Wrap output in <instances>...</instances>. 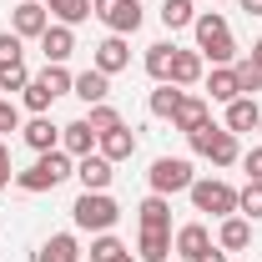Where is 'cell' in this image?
I'll return each instance as SVG.
<instances>
[{"instance_id":"obj_22","label":"cell","mask_w":262,"mask_h":262,"mask_svg":"<svg viewBox=\"0 0 262 262\" xmlns=\"http://www.w3.org/2000/svg\"><path fill=\"white\" fill-rule=\"evenodd\" d=\"M35 262H81V242H76V232H56V237H46L40 252H35Z\"/></svg>"},{"instance_id":"obj_27","label":"cell","mask_w":262,"mask_h":262,"mask_svg":"<svg viewBox=\"0 0 262 262\" xmlns=\"http://www.w3.org/2000/svg\"><path fill=\"white\" fill-rule=\"evenodd\" d=\"M207 101H217V106L237 101V76H232V66H212V76H207Z\"/></svg>"},{"instance_id":"obj_23","label":"cell","mask_w":262,"mask_h":262,"mask_svg":"<svg viewBox=\"0 0 262 262\" xmlns=\"http://www.w3.org/2000/svg\"><path fill=\"white\" fill-rule=\"evenodd\" d=\"M182 96H187L182 86H171V81H157V91L146 96V106H151V116H157V121H171V116H177V106H182Z\"/></svg>"},{"instance_id":"obj_14","label":"cell","mask_w":262,"mask_h":262,"mask_svg":"<svg viewBox=\"0 0 262 262\" xmlns=\"http://www.w3.org/2000/svg\"><path fill=\"white\" fill-rule=\"evenodd\" d=\"M20 136H26V146H31L35 157H40V151H56V146H61V126H56L51 116H31V121L20 126Z\"/></svg>"},{"instance_id":"obj_26","label":"cell","mask_w":262,"mask_h":262,"mask_svg":"<svg viewBox=\"0 0 262 262\" xmlns=\"http://www.w3.org/2000/svg\"><path fill=\"white\" fill-rule=\"evenodd\" d=\"M46 10H51V20L56 26H81V20H91V0H46Z\"/></svg>"},{"instance_id":"obj_39","label":"cell","mask_w":262,"mask_h":262,"mask_svg":"<svg viewBox=\"0 0 262 262\" xmlns=\"http://www.w3.org/2000/svg\"><path fill=\"white\" fill-rule=\"evenodd\" d=\"M10 182H15V171H10V146L0 141V192H5Z\"/></svg>"},{"instance_id":"obj_28","label":"cell","mask_w":262,"mask_h":262,"mask_svg":"<svg viewBox=\"0 0 262 262\" xmlns=\"http://www.w3.org/2000/svg\"><path fill=\"white\" fill-rule=\"evenodd\" d=\"M136 222H141V227H171V202H166L162 192H151L136 207Z\"/></svg>"},{"instance_id":"obj_38","label":"cell","mask_w":262,"mask_h":262,"mask_svg":"<svg viewBox=\"0 0 262 262\" xmlns=\"http://www.w3.org/2000/svg\"><path fill=\"white\" fill-rule=\"evenodd\" d=\"M242 171H247V182H262V141L252 151H242Z\"/></svg>"},{"instance_id":"obj_10","label":"cell","mask_w":262,"mask_h":262,"mask_svg":"<svg viewBox=\"0 0 262 262\" xmlns=\"http://www.w3.org/2000/svg\"><path fill=\"white\" fill-rule=\"evenodd\" d=\"M76 177H81V192H111V182H116V162H106L101 151L76 157Z\"/></svg>"},{"instance_id":"obj_44","label":"cell","mask_w":262,"mask_h":262,"mask_svg":"<svg viewBox=\"0 0 262 262\" xmlns=\"http://www.w3.org/2000/svg\"><path fill=\"white\" fill-rule=\"evenodd\" d=\"M121 262H136V257H121Z\"/></svg>"},{"instance_id":"obj_24","label":"cell","mask_w":262,"mask_h":262,"mask_svg":"<svg viewBox=\"0 0 262 262\" xmlns=\"http://www.w3.org/2000/svg\"><path fill=\"white\" fill-rule=\"evenodd\" d=\"M171 56H177V46H171V40H157V46H146V56H141L146 76H151V81H171Z\"/></svg>"},{"instance_id":"obj_19","label":"cell","mask_w":262,"mask_h":262,"mask_svg":"<svg viewBox=\"0 0 262 262\" xmlns=\"http://www.w3.org/2000/svg\"><path fill=\"white\" fill-rule=\"evenodd\" d=\"M61 151H71V157H91V151H96V131H91L86 116L61 126Z\"/></svg>"},{"instance_id":"obj_13","label":"cell","mask_w":262,"mask_h":262,"mask_svg":"<svg viewBox=\"0 0 262 262\" xmlns=\"http://www.w3.org/2000/svg\"><path fill=\"white\" fill-rule=\"evenodd\" d=\"M96 151L106 157V162H131V157H136V131H131V126L101 131V136H96Z\"/></svg>"},{"instance_id":"obj_17","label":"cell","mask_w":262,"mask_h":262,"mask_svg":"<svg viewBox=\"0 0 262 262\" xmlns=\"http://www.w3.org/2000/svg\"><path fill=\"white\" fill-rule=\"evenodd\" d=\"M257 121H262L257 96H237V101H227V121H222V126H227L232 136H242V131H257Z\"/></svg>"},{"instance_id":"obj_15","label":"cell","mask_w":262,"mask_h":262,"mask_svg":"<svg viewBox=\"0 0 262 262\" xmlns=\"http://www.w3.org/2000/svg\"><path fill=\"white\" fill-rule=\"evenodd\" d=\"M207 106H212L207 96H182V106H177V116H171V131L192 136L196 126H207V121H212V111H207Z\"/></svg>"},{"instance_id":"obj_1","label":"cell","mask_w":262,"mask_h":262,"mask_svg":"<svg viewBox=\"0 0 262 262\" xmlns=\"http://www.w3.org/2000/svg\"><path fill=\"white\" fill-rule=\"evenodd\" d=\"M66 177H76V157L56 146V151H40L26 171H15V187H20L26 196H40V192H56Z\"/></svg>"},{"instance_id":"obj_18","label":"cell","mask_w":262,"mask_h":262,"mask_svg":"<svg viewBox=\"0 0 262 262\" xmlns=\"http://www.w3.org/2000/svg\"><path fill=\"white\" fill-rule=\"evenodd\" d=\"M202 76H207L202 51H182V46H177V56H171V86H182V91H187V86H196Z\"/></svg>"},{"instance_id":"obj_9","label":"cell","mask_w":262,"mask_h":262,"mask_svg":"<svg viewBox=\"0 0 262 262\" xmlns=\"http://www.w3.org/2000/svg\"><path fill=\"white\" fill-rule=\"evenodd\" d=\"M51 26V10H46V0H20L15 10H10V31L20 35V40H40Z\"/></svg>"},{"instance_id":"obj_36","label":"cell","mask_w":262,"mask_h":262,"mask_svg":"<svg viewBox=\"0 0 262 262\" xmlns=\"http://www.w3.org/2000/svg\"><path fill=\"white\" fill-rule=\"evenodd\" d=\"M20 56H26V51H20V35H15V31H0V66H15Z\"/></svg>"},{"instance_id":"obj_31","label":"cell","mask_w":262,"mask_h":262,"mask_svg":"<svg viewBox=\"0 0 262 262\" xmlns=\"http://www.w3.org/2000/svg\"><path fill=\"white\" fill-rule=\"evenodd\" d=\"M232 76H237V96H257V91H262V71L247 61V56L232 61Z\"/></svg>"},{"instance_id":"obj_7","label":"cell","mask_w":262,"mask_h":262,"mask_svg":"<svg viewBox=\"0 0 262 262\" xmlns=\"http://www.w3.org/2000/svg\"><path fill=\"white\" fill-rule=\"evenodd\" d=\"M146 182H151V192L177 196V192H192L196 171H192V162H187V157H157V162H151V171H146Z\"/></svg>"},{"instance_id":"obj_16","label":"cell","mask_w":262,"mask_h":262,"mask_svg":"<svg viewBox=\"0 0 262 262\" xmlns=\"http://www.w3.org/2000/svg\"><path fill=\"white\" fill-rule=\"evenodd\" d=\"M136 257L141 262H171V227H141Z\"/></svg>"},{"instance_id":"obj_8","label":"cell","mask_w":262,"mask_h":262,"mask_svg":"<svg viewBox=\"0 0 262 262\" xmlns=\"http://www.w3.org/2000/svg\"><path fill=\"white\" fill-rule=\"evenodd\" d=\"M171 252L182 262H207L212 252H217V242H212V232L202 227V222H187V227L171 232Z\"/></svg>"},{"instance_id":"obj_40","label":"cell","mask_w":262,"mask_h":262,"mask_svg":"<svg viewBox=\"0 0 262 262\" xmlns=\"http://www.w3.org/2000/svg\"><path fill=\"white\" fill-rule=\"evenodd\" d=\"M237 5H242L247 15H262V0H237Z\"/></svg>"},{"instance_id":"obj_2","label":"cell","mask_w":262,"mask_h":262,"mask_svg":"<svg viewBox=\"0 0 262 262\" xmlns=\"http://www.w3.org/2000/svg\"><path fill=\"white\" fill-rule=\"evenodd\" d=\"M192 31H196V51H202V61H212V66H232V61H237V40H232L222 10H202V15L192 20Z\"/></svg>"},{"instance_id":"obj_35","label":"cell","mask_w":262,"mask_h":262,"mask_svg":"<svg viewBox=\"0 0 262 262\" xmlns=\"http://www.w3.org/2000/svg\"><path fill=\"white\" fill-rule=\"evenodd\" d=\"M40 76H46V86H51V91H56V101H61V96H71V81H76V76H71V71H66V66H46V71H40Z\"/></svg>"},{"instance_id":"obj_42","label":"cell","mask_w":262,"mask_h":262,"mask_svg":"<svg viewBox=\"0 0 262 262\" xmlns=\"http://www.w3.org/2000/svg\"><path fill=\"white\" fill-rule=\"evenodd\" d=\"M207 262H227V252H222V247H217V252H212V257H207Z\"/></svg>"},{"instance_id":"obj_4","label":"cell","mask_w":262,"mask_h":262,"mask_svg":"<svg viewBox=\"0 0 262 262\" xmlns=\"http://www.w3.org/2000/svg\"><path fill=\"white\" fill-rule=\"evenodd\" d=\"M187 141H192V151H196V157H207L212 166H232V162H242V146H237V136H232L227 126H217V121L196 126Z\"/></svg>"},{"instance_id":"obj_21","label":"cell","mask_w":262,"mask_h":262,"mask_svg":"<svg viewBox=\"0 0 262 262\" xmlns=\"http://www.w3.org/2000/svg\"><path fill=\"white\" fill-rule=\"evenodd\" d=\"M247 242H252V222H247L242 212L222 217V227H217V247H222V252H242Z\"/></svg>"},{"instance_id":"obj_43","label":"cell","mask_w":262,"mask_h":262,"mask_svg":"<svg viewBox=\"0 0 262 262\" xmlns=\"http://www.w3.org/2000/svg\"><path fill=\"white\" fill-rule=\"evenodd\" d=\"M257 136H262V121H257Z\"/></svg>"},{"instance_id":"obj_41","label":"cell","mask_w":262,"mask_h":262,"mask_svg":"<svg viewBox=\"0 0 262 262\" xmlns=\"http://www.w3.org/2000/svg\"><path fill=\"white\" fill-rule=\"evenodd\" d=\"M247 61H252V66L262 71V40H252V56H247Z\"/></svg>"},{"instance_id":"obj_37","label":"cell","mask_w":262,"mask_h":262,"mask_svg":"<svg viewBox=\"0 0 262 262\" xmlns=\"http://www.w3.org/2000/svg\"><path fill=\"white\" fill-rule=\"evenodd\" d=\"M10 131H20V106L10 96H0V136H10Z\"/></svg>"},{"instance_id":"obj_3","label":"cell","mask_w":262,"mask_h":262,"mask_svg":"<svg viewBox=\"0 0 262 262\" xmlns=\"http://www.w3.org/2000/svg\"><path fill=\"white\" fill-rule=\"evenodd\" d=\"M116 217H121V207H116V196L111 192H81L76 202H71V222L81 232H111L116 227Z\"/></svg>"},{"instance_id":"obj_29","label":"cell","mask_w":262,"mask_h":262,"mask_svg":"<svg viewBox=\"0 0 262 262\" xmlns=\"http://www.w3.org/2000/svg\"><path fill=\"white\" fill-rule=\"evenodd\" d=\"M157 15H162L166 31H187V26L196 20V5H192V0H162V10H157Z\"/></svg>"},{"instance_id":"obj_12","label":"cell","mask_w":262,"mask_h":262,"mask_svg":"<svg viewBox=\"0 0 262 262\" xmlns=\"http://www.w3.org/2000/svg\"><path fill=\"white\" fill-rule=\"evenodd\" d=\"M40 56H46V66H66L71 56H76V31L71 26H46V35H40Z\"/></svg>"},{"instance_id":"obj_11","label":"cell","mask_w":262,"mask_h":262,"mask_svg":"<svg viewBox=\"0 0 262 262\" xmlns=\"http://www.w3.org/2000/svg\"><path fill=\"white\" fill-rule=\"evenodd\" d=\"M91 66H96L101 76H116V71H126V66H131V46H126V35H106L96 51H91Z\"/></svg>"},{"instance_id":"obj_5","label":"cell","mask_w":262,"mask_h":262,"mask_svg":"<svg viewBox=\"0 0 262 262\" xmlns=\"http://www.w3.org/2000/svg\"><path fill=\"white\" fill-rule=\"evenodd\" d=\"M187 196H192L196 212H212V217H232L237 212V187L222 182V177H196Z\"/></svg>"},{"instance_id":"obj_30","label":"cell","mask_w":262,"mask_h":262,"mask_svg":"<svg viewBox=\"0 0 262 262\" xmlns=\"http://www.w3.org/2000/svg\"><path fill=\"white\" fill-rule=\"evenodd\" d=\"M121 257H131V247L121 237H111V232H96L91 237V262H121Z\"/></svg>"},{"instance_id":"obj_32","label":"cell","mask_w":262,"mask_h":262,"mask_svg":"<svg viewBox=\"0 0 262 262\" xmlns=\"http://www.w3.org/2000/svg\"><path fill=\"white\" fill-rule=\"evenodd\" d=\"M86 121H91V131H116V126H126V121H121V111H116V106H111V101H101V106H91V111H86Z\"/></svg>"},{"instance_id":"obj_34","label":"cell","mask_w":262,"mask_h":262,"mask_svg":"<svg viewBox=\"0 0 262 262\" xmlns=\"http://www.w3.org/2000/svg\"><path fill=\"white\" fill-rule=\"evenodd\" d=\"M26 81H31L26 61H15V66H0V96H10V91H26Z\"/></svg>"},{"instance_id":"obj_33","label":"cell","mask_w":262,"mask_h":262,"mask_svg":"<svg viewBox=\"0 0 262 262\" xmlns=\"http://www.w3.org/2000/svg\"><path fill=\"white\" fill-rule=\"evenodd\" d=\"M237 212H242L247 222H262V182H247V187L237 192Z\"/></svg>"},{"instance_id":"obj_6","label":"cell","mask_w":262,"mask_h":262,"mask_svg":"<svg viewBox=\"0 0 262 262\" xmlns=\"http://www.w3.org/2000/svg\"><path fill=\"white\" fill-rule=\"evenodd\" d=\"M91 15H96L111 35H136L141 20H146L141 0H91Z\"/></svg>"},{"instance_id":"obj_20","label":"cell","mask_w":262,"mask_h":262,"mask_svg":"<svg viewBox=\"0 0 262 262\" xmlns=\"http://www.w3.org/2000/svg\"><path fill=\"white\" fill-rule=\"evenodd\" d=\"M71 96H81L86 106H101V101L111 96V76H101L96 66H91V71H81V76L71 81Z\"/></svg>"},{"instance_id":"obj_25","label":"cell","mask_w":262,"mask_h":262,"mask_svg":"<svg viewBox=\"0 0 262 262\" xmlns=\"http://www.w3.org/2000/svg\"><path fill=\"white\" fill-rule=\"evenodd\" d=\"M20 106H26L31 116H46V111L56 106V91L46 86V76H31V81H26V91H20Z\"/></svg>"}]
</instances>
